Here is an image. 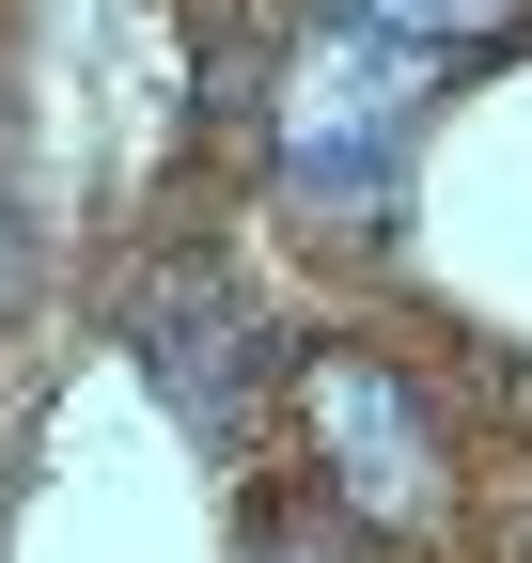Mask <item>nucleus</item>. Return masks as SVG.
<instances>
[{
    "label": "nucleus",
    "mask_w": 532,
    "mask_h": 563,
    "mask_svg": "<svg viewBox=\"0 0 532 563\" xmlns=\"http://www.w3.org/2000/svg\"><path fill=\"white\" fill-rule=\"evenodd\" d=\"M470 47H439V32H376V16H313L298 63H282V173L313 203H361L391 157H408V125L439 110V79Z\"/></svg>",
    "instance_id": "1"
},
{
    "label": "nucleus",
    "mask_w": 532,
    "mask_h": 563,
    "mask_svg": "<svg viewBox=\"0 0 532 563\" xmlns=\"http://www.w3.org/2000/svg\"><path fill=\"white\" fill-rule=\"evenodd\" d=\"M142 361H173L188 439H235V313H220V282H157L142 298Z\"/></svg>",
    "instance_id": "3"
},
{
    "label": "nucleus",
    "mask_w": 532,
    "mask_h": 563,
    "mask_svg": "<svg viewBox=\"0 0 532 563\" xmlns=\"http://www.w3.org/2000/svg\"><path fill=\"white\" fill-rule=\"evenodd\" d=\"M251 563H345V548H329L313 517H266V532H251Z\"/></svg>",
    "instance_id": "5"
},
{
    "label": "nucleus",
    "mask_w": 532,
    "mask_h": 563,
    "mask_svg": "<svg viewBox=\"0 0 532 563\" xmlns=\"http://www.w3.org/2000/svg\"><path fill=\"white\" fill-rule=\"evenodd\" d=\"M0 298H16V203H0Z\"/></svg>",
    "instance_id": "6"
},
{
    "label": "nucleus",
    "mask_w": 532,
    "mask_h": 563,
    "mask_svg": "<svg viewBox=\"0 0 532 563\" xmlns=\"http://www.w3.org/2000/svg\"><path fill=\"white\" fill-rule=\"evenodd\" d=\"M313 454H329V485H345L376 532H439L454 517V454H439L423 391L391 361H313Z\"/></svg>",
    "instance_id": "2"
},
{
    "label": "nucleus",
    "mask_w": 532,
    "mask_h": 563,
    "mask_svg": "<svg viewBox=\"0 0 532 563\" xmlns=\"http://www.w3.org/2000/svg\"><path fill=\"white\" fill-rule=\"evenodd\" d=\"M329 16H376V32H439V47H486L517 0H329Z\"/></svg>",
    "instance_id": "4"
}]
</instances>
